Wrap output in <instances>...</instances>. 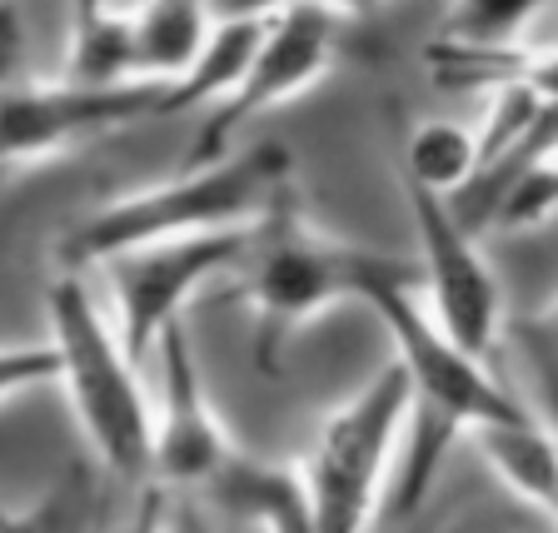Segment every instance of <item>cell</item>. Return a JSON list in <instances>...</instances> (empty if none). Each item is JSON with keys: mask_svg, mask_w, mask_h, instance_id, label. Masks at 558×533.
Wrapping results in <instances>:
<instances>
[{"mask_svg": "<svg viewBox=\"0 0 558 533\" xmlns=\"http://www.w3.org/2000/svg\"><path fill=\"white\" fill-rule=\"evenodd\" d=\"M360 304H369L389 329L395 360L409 370V444L399 453V509H418L444 469V453L453 439H464L474 424L488 419H519L529 414L509 384H499L484 370L478 354L459 349L439 329V319L424 304V275L418 259L374 255L369 275L360 284Z\"/></svg>", "mask_w": 558, "mask_h": 533, "instance_id": "obj_1", "label": "cell"}, {"mask_svg": "<svg viewBox=\"0 0 558 533\" xmlns=\"http://www.w3.org/2000/svg\"><path fill=\"white\" fill-rule=\"evenodd\" d=\"M284 185H294V160L284 145H275V140L250 145V150L234 145L220 160L185 165L165 185L130 190V195L100 205L90 220H81L56 244V269L95 275L110 255H125L135 244L250 225L265 215V205Z\"/></svg>", "mask_w": 558, "mask_h": 533, "instance_id": "obj_2", "label": "cell"}, {"mask_svg": "<svg viewBox=\"0 0 558 533\" xmlns=\"http://www.w3.org/2000/svg\"><path fill=\"white\" fill-rule=\"evenodd\" d=\"M50 339L60 349V389H65L85 444L110 479H150V424L155 399L145 395L140 364L125 354L116 319L90 290V275L56 269L46 294Z\"/></svg>", "mask_w": 558, "mask_h": 533, "instance_id": "obj_3", "label": "cell"}, {"mask_svg": "<svg viewBox=\"0 0 558 533\" xmlns=\"http://www.w3.org/2000/svg\"><path fill=\"white\" fill-rule=\"evenodd\" d=\"M379 250L339 240L314 230L304 220L294 185H284L265 205L250 234L244 255V300L255 310V364L265 379L284 374V349L310 319L344 300H360V284L369 275Z\"/></svg>", "mask_w": 558, "mask_h": 533, "instance_id": "obj_4", "label": "cell"}, {"mask_svg": "<svg viewBox=\"0 0 558 533\" xmlns=\"http://www.w3.org/2000/svg\"><path fill=\"white\" fill-rule=\"evenodd\" d=\"M409 370L389 354L379 374L354 399L325 419V429L304 459L310 484V523L325 533H354L374 523L389 479L399 469V449L409 434Z\"/></svg>", "mask_w": 558, "mask_h": 533, "instance_id": "obj_5", "label": "cell"}, {"mask_svg": "<svg viewBox=\"0 0 558 533\" xmlns=\"http://www.w3.org/2000/svg\"><path fill=\"white\" fill-rule=\"evenodd\" d=\"M250 225H225V230H199V234H174V240L135 244L125 255H110L95 275L110 290V319L125 344V354L150 370V354L160 344L165 325L185 319V304L205 290L209 279L230 275L250 255Z\"/></svg>", "mask_w": 558, "mask_h": 533, "instance_id": "obj_6", "label": "cell"}, {"mask_svg": "<svg viewBox=\"0 0 558 533\" xmlns=\"http://www.w3.org/2000/svg\"><path fill=\"white\" fill-rule=\"evenodd\" d=\"M140 120H170V81H35L0 85V174L35 160H56L85 140L110 130L140 125Z\"/></svg>", "mask_w": 558, "mask_h": 533, "instance_id": "obj_7", "label": "cell"}, {"mask_svg": "<svg viewBox=\"0 0 558 533\" xmlns=\"http://www.w3.org/2000/svg\"><path fill=\"white\" fill-rule=\"evenodd\" d=\"M339 21L344 15L329 11H275L265 21L255 56L244 65V75L234 81L230 95L205 110L195 145L185 150V165H209L234 150L244 125H255L259 116L290 105L294 95H304L310 85H319L339 60Z\"/></svg>", "mask_w": 558, "mask_h": 533, "instance_id": "obj_8", "label": "cell"}, {"mask_svg": "<svg viewBox=\"0 0 558 533\" xmlns=\"http://www.w3.org/2000/svg\"><path fill=\"white\" fill-rule=\"evenodd\" d=\"M404 185L409 215L418 234V275L429 294V314L459 349L488 360V349L504 339V294L499 279L488 269L478 234L453 215L449 195H434L424 185Z\"/></svg>", "mask_w": 558, "mask_h": 533, "instance_id": "obj_9", "label": "cell"}, {"mask_svg": "<svg viewBox=\"0 0 558 533\" xmlns=\"http://www.w3.org/2000/svg\"><path fill=\"white\" fill-rule=\"evenodd\" d=\"M150 364H160V395H155L150 424V479H160L170 488H199L230 459L234 439L225 434L220 414L205 395L185 319L165 325Z\"/></svg>", "mask_w": 558, "mask_h": 533, "instance_id": "obj_10", "label": "cell"}, {"mask_svg": "<svg viewBox=\"0 0 558 533\" xmlns=\"http://www.w3.org/2000/svg\"><path fill=\"white\" fill-rule=\"evenodd\" d=\"M199 494L240 523H265V529H314L304 464H290V459H259V453L230 449V459L199 484Z\"/></svg>", "mask_w": 558, "mask_h": 533, "instance_id": "obj_11", "label": "cell"}, {"mask_svg": "<svg viewBox=\"0 0 558 533\" xmlns=\"http://www.w3.org/2000/svg\"><path fill=\"white\" fill-rule=\"evenodd\" d=\"M494 479L513 499L534 504L548 523H558V434L529 409L519 419H488L464 434Z\"/></svg>", "mask_w": 558, "mask_h": 533, "instance_id": "obj_12", "label": "cell"}, {"mask_svg": "<svg viewBox=\"0 0 558 533\" xmlns=\"http://www.w3.org/2000/svg\"><path fill=\"white\" fill-rule=\"evenodd\" d=\"M215 31L209 0H145L130 15V46H135V75L145 81H174Z\"/></svg>", "mask_w": 558, "mask_h": 533, "instance_id": "obj_13", "label": "cell"}, {"mask_svg": "<svg viewBox=\"0 0 558 533\" xmlns=\"http://www.w3.org/2000/svg\"><path fill=\"white\" fill-rule=\"evenodd\" d=\"M478 170V135L459 120H418L399 155V180L434 195H459Z\"/></svg>", "mask_w": 558, "mask_h": 533, "instance_id": "obj_14", "label": "cell"}, {"mask_svg": "<svg viewBox=\"0 0 558 533\" xmlns=\"http://www.w3.org/2000/svg\"><path fill=\"white\" fill-rule=\"evenodd\" d=\"M504 335H509L513 360H519L523 379H529V395H534L529 409L558 434V294L544 310L504 325Z\"/></svg>", "mask_w": 558, "mask_h": 533, "instance_id": "obj_15", "label": "cell"}, {"mask_svg": "<svg viewBox=\"0 0 558 533\" xmlns=\"http://www.w3.org/2000/svg\"><path fill=\"white\" fill-rule=\"evenodd\" d=\"M558 0H449L444 40L459 46H519V35Z\"/></svg>", "mask_w": 558, "mask_h": 533, "instance_id": "obj_16", "label": "cell"}, {"mask_svg": "<svg viewBox=\"0 0 558 533\" xmlns=\"http://www.w3.org/2000/svg\"><path fill=\"white\" fill-rule=\"evenodd\" d=\"M60 379V349L56 339H40V344H0V404L25 389H40V384Z\"/></svg>", "mask_w": 558, "mask_h": 533, "instance_id": "obj_17", "label": "cell"}, {"mask_svg": "<svg viewBox=\"0 0 558 533\" xmlns=\"http://www.w3.org/2000/svg\"><path fill=\"white\" fill-rule=\"evenodd\" d=\"M215 15H275V11H329V15H364L384 0H209Z\"/></svg>", "mask_w": 558, "mask_h": 533, "instance_id": "obj_18", "label": "cell"}, {"mask_svg": "<svg viewBox=\"0 0 558 533\" xmlns=\"http://www.w3.org/2000/svg\"><path fill=\"white\" fill-rule=\"evenodd\" d=\"M70 5V31H85V25L116 15V0H65Z\"/></svg>", "mask_w": 558, "mask_h": 533, "instance_id": "obj_19", "label": "cell"}, {"mask_svg": "<svg viewBox=\"0 0 558 533\" xmlns=\"http://www.w3.org/2000/svg\"><path fill=\"white\" fill-rule=\"evenodd\" d=\"M145 0H116V15H135Z\"/></svg>", "mask_w": 558, "mask_h": 533, "instance_id": "obj_20", "label": "cell"}, {"mask_svg": "<svg viewBox=\"0 0 558 533\" xmlns=\"http://www.w3.org/2000/svg\"><path fill=\"white\" fill-rule=\"evenodd\" d=\"M0 523H5V509H0Z\"/></svg>", "mask_w": 558, "mask_h": 533, "instance_id": "obj_21", "label": "cell"}, {"mask_svg": "<svg viewBox=\"0 0 558 533\" xmlns=\"http://www.w3.org/2000/svg\"><path fill=\"white\" fill-rule=\"evenodd\" d=\"M554 50H558V40H554Z\"/></svg>", "mask_w": 558, "mask_h": 533, "instance_id": "obj_22", "label": "cell"}]
</instances>
